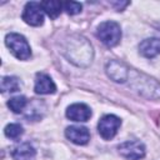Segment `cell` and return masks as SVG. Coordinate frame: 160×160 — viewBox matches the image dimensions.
Wrapping results in <instances>:
<instances>
[{
    "label": "cell",
    "instance_id": "obj_8",
    "mask_svg": "<svg viewBox=\"0 0 160 160\" xmlns=\"http://www.w3.org/2000/svg\"><path fill=\"white\" fill-rule=\"evenodd\" d=\"M66 116L72 120V121H79V122H84L88 121L91 116V110L86 104L82 102H75L72 105H70L66 109Z\"/></svg>",
    "mask_w": 160,
    "mask_h": 160
},
{
    "label": "cell",
    "instance_id": "obj_10",
    "mask_svg": "<svg viewBox=\"0 0 160 160\" xmlns=\"http://www.w3.org/2000/svg\"><path fill=\"white\" fill-rule=\"evenodd\" d=\"M34 90L36 94H40V95L54 94L56 90V85L49 75H46L44 72H38L36 78H35Z\"/></svg>",
    "mask_w": 160,
    "mask_h": 160
},
{
    "label": "cell",
    "instance_id": "obj_12",
    "mask_svg": "<svg viewBox=\"0 0 160 160\" xmlns=\"http://www.w3.org/2000/svg\"><path fill=\"white\" fill-rule=\"evenodd\" d=\"M11 156L15 160H34L36 156V150L29 142H22L12 149Z\"/></svg>",
    "mask_w": 160,
    "mask_h": 160
},
{
    "label": "cell",
    "instance_id": "obj_9",
    "mask_svg": "<svg viewBox=\"0 0 160 160\" xmlns=\"http://www.w3.org/2000/svg\"><path fill=\"white\" fill-rule=\"evenodd\" d=\"M65 135L71 142L76 145H85L90 140L89 130L85 126H80V125H72V126L66 128Z\"/></svg>",
    "mask_w": 160,
    "mask_h": 160
},
{
    "label": "cell",
    "instance_id": "obj_16",
    "mask_svg": "<svg viewBox=\"0 0 160 160\" xmlns=\"http://www.w3.org/2000/svg\"><path fill=\"white\" fill-rule=\"evenodd\" d=\"M4 132L9 139H19L22 135L24 129L20 124H9L5 126Z\"/></svg>",
    "mask_w": 160,
    "mask_h": 160
},
{
    "label": "cell",
    "instance_id": "obj_13",
    "mask_svg": "<svg viewBox=\"0 0 160 160\" xmlns=\"http://www.w3.org/2000/svg\"><path fill=\"white\" fill-rule=\"evenodd\" d=\"M62 6H64L62 2L55 1V0H49V1H42L41 2V8H42L44 12H46L51 19H55L60 15Z\"/></svg>",
    "mask_w": 160,
    "mask_h": 160
},
{
    "label": "cell",
    "instance_id": "obj_15",
    "mask_svg": "<svg viewBox=\"0 0 160 160\" xmlns=\"http://www.w3.org/2000/svg\"><path fill=\"white\" fill-rule=\"evenodd\" d=\"M26 105H28V100H26V98L22 96V95L14 96V98H11V99L8 101V106L10 108V110H11L12 112H16V114L21 112V111L26 108Z\"/></svg>",
    "mask_w": 160,
    "mask_h": 160
},
{
    "label": "cell",
    "instance_id": "obj_6",
    "mask_svg": "<svg viewBox=\"0 0 160 160\" xmlns=\"http://www.w3.org/2000/svg\"><path fill=\"white\" fill-rule=\"evenodd\" d=\"M118 150L121 156L129 160H139L145 156V146L141 141L128 140L118 146Z\"/></svg>",
    "mask_w": 160,
    "mask_h": 160
},
{
    "label": "cell",
    "instance_id": "obj_3",
    "mask_svg": "<svg viewBox=\"0 0 160 160\" xmlns=\"http://www.w3.org/2000/svg\"><path fill=\"white\" fill-rule=\"evenodd\" d=\"M5 44L11 54L19 60H28L31 56V49L26 39L16 32H10L5 36Z\"/></svg>",
    "mask_w": 160,
    "mask_h": 160
},
{
    "label": "cell",
    "instance_id": "obj_2",
    "mask_svg": "<svg viewBox=\"0 0 160 160\" xmlns=\"http://www.w3.org/2000/svg\"><path fill=\"white\" fill-rule=\"evenodd\" d=\"M96 36L104 42L106 46L112 48L116 46L120 42L121 39V29L120 25L115 21H104L98 26L96 30Z\"/></svg>",
    "mask_w": 160,
    "mask_h": 160
},
{
    "label": "cell",
    "instance_id": "obj_18",
    "mask_svg": "<svg viewBox=\"0 0 160 160\" xmlns=\"http://www.w3.org/2000/svg\"><path fill=\"white\" fill-rule=\"evenodd\" d=\"M112 5L116 6V10L118 11H120V10H122V8H125L126 5H129V2H112Z\"/></svg>",
    "mask_w": 160,
    "mask_h": 160
},
{
    "label": "cell",
    "instance_id": "obj_4",
    "mask_svg": "<svg viewBox=\"0 0 160 160\" xmlns=\"http://www.w3.org/2000/svg\"><path fill=\"white\" fill-rule=\"evenodd\" d=\"M120 125H121L120 118H118V116H115V115H111V114L104 115V116L99 120L98 131H99V134H100V136H101L102 139L110 140V139H112V138L116 135V132H118Z\"/></svg>",
    "mask_w": 160,
    "mask_h": 160
},
{
    "label": "cell",
    "instance_id": "obj_5",
    "mask_svg": "<svg viewBox=\"0 0 160 160\" xmlns=\"http://www.w3.org/2000/svg\"><path fill=\"white\" fill-rule=\"evenodd\" d=\"M22 20L31 26H40L44 22V10L41 2L30 1L25 5L22 11Z\"/></svg>",
    "mask_w": 160,
    "mask_h": 160
},
{
    "label": "cell",
    "instance_id": "obj_17",
    "mask_svg": "<svg viewBox=\"0 0 160 160\" xmlns=\"http://www.w3.org/2000/svg\"><path fill=\"white\" fill-rule=\"evenodd\" d=\"M64 5V10L69 14V15H75V14H79L82 9V5L80 2H76V1H66L62 4Z\"/></svg>",
    "mask_w": 160,
    "mask_h": 160
},
{
    "label": "cell",
    "instance_id": "obj_1",
    "mask_svg": "<svg viewBox=\"0 0 160 160\" xmlns=\"http://www.w3.org/2000/svg\"><path fill=\"white\" fill-rule=\"evenodd\" d=\"M65 55L69 59V61L79 66H86L91 62V59H92L91 44L86 39L81 36H76L75 39H71L68 41Z\"/></svg>",
    "mask_w": 160,
    "mask_h": 160
},
{
    "label": "cell",
    "instance_id": "obj_7",
    "mask_svg": "<svg viewBox=\"0 0 160 160\" xmlns=\"http://www.w3.org/2000/svg\"><path fill=\"white\" fill-rule=\"evenodd\" d=\"M106 74L111 80L116 82H124L125 80H128L129 69L124 62L118 60H111L106 64Z\"/></svg>",
    "mask_w": 160,
    "mask_h": 160
},
{
    "label": "cell",
    "instance_id": "obj_14",
    "mask_svg": "<svg viewBox=\"0 0 160 160\" xmlns=\"http://www.w3.org/2000/svg\"><path fill=\"white\" fill-rule=\"evenodd\" d=\"M20 89V81L16 76H2L1 79V91H18Z\"/></svg>",
    "mask_w": 160,
    "mask_h": 160
},
{
    "label": "cell",
    "instance_id": "obj_11",
    "mask_svg": "<svg viewBox=\"0 0 160 160\" xmlns=\"http://www.w3.org/2000/svg\"><path fill=\"white\" fill-rule=\"evenodd\" d=\"M139 51L144 58L151 59L160 54V39L150 38L145 39L139 45Z\"/></svg>",
    "mask_w": 160,
    "mask_h": 160
}]
</instances>
